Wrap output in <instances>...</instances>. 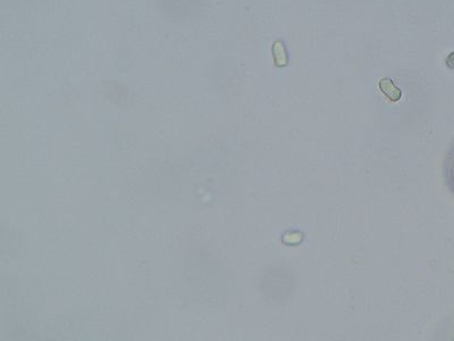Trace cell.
Here are the masks:
<instances>
[{"label": "cell", "mask_w": 454, "mask_h": 341, "mask_svg": "<svg viewBox=\"0 0 454 341\" xmlns=\"http://www.w3.org/2000/svg\"><path fill=\"white\" fill-rule=\"evenodd\" d=\"M380 91L392 101H397L403 97V91L396 87L393 81L388 78H385L380 81Z\"/></svg>", "instance_id": "cell-1"}, {"label": "cell", "mask_w": 454, "mask_h": 341, "mask_svg": "<svg viewBox=\"0 0 454 341\" xmlns=\"http://www.w3.org/2000/svg\"><path fill=\"white\" fill-rule=\"evenodd\" d=\"M273 54L275 64H277L278 67H286L287 62H289V57H287L286 47H284L282 42L274 44Z\"/></svg>", "instance_id": "cell-2"}, {"label": "cell", "mask_w": 454, "mask_h": 341, "mask_svg": "<svg viewBox=\"0 0 454 341\" xmlns=\"http://www.w3.org/2000/svg\"><path fill=\"white\" fill-rule=\"evenodd\" d=\"M447 180L450 188H451L454 193V150L451 155H450L447 164Z\"/></svg>", "instance_id": "cell-3"}, {"label": "cell", "mask_w": 454, "mask_h": 341, "mask_svg": "<svg viewBox=\"0 0 454 341\" xmlns=\"http://www.w3.org/2000/svg\"><path fill=\"white\" fill-rule=\"evenodd\" d=\"M445 63H447L449 68H454V52L447 57Z\"/></svg>", "instance_id": "cell-4"}]
</instances>
